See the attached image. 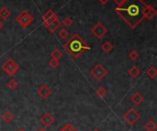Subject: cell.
Wrapping results in <instances>:
<instances>
[{
    "mask_svg": "<svg viewBox=\"0 0 157 131\" xmlns=\"http://www.w3.org/2000/svg\"><path fill=\"white\" fill-rule=\"evenodd\" d=\"M146 4L143 0H123L115 8V12L131 28H137L144 19V10Z\"/></svg>",
    "mask_w": 157,
    "mask_h": 131,
    "instance_id": "cell-1",
    "label": "cell"
},
{
    "mask_svg": "<svg viewBox=\"0 0 157 131\" xmlns=\"http://www.w3.org/2000/svg\"><path fill=\"white\" fill-rule=\"evenodd\" d=\"M63 48L75 59H78L84 51L91 50L89 44L84 39H82V37L77 33H75L63 44Z\"/></svg>",
    "mask_w": 157,
    "mask_h": 131,
    "instance_id": "cell-2",
    "label": "cell"
},
{
    "mask_svg": "<svg viewBox=\"0 0 157 131\" xmlns=\"http://www.w3.org/2000/svg\"><path fill=\"white\" fill-rule=\"evenodd\" d=\"M141 114L137 110H135V108L132 107L129 108L123 115V119L130 126H134L141 119Z\"/></svg>",
    "mask_w": 157,
    "mask_h": 131,
    "instance_id": "cell-3",
    "label": "cell"
},
{
    "mask_svg": "<svg viewBox=\"0 0 157 131\" xmlns=\"http://www.w3.org/2000/svg\"><path fill=\"white\" fill-rule=\"evenodd\" d=\"M2 70L8 75L14 76L19 70V65L11 58H7L2 65Z\"/></svg>",
    "mask_w": 157,
    "mask_h": 131,
    "instance_id": "cell-4",
    "label": "cell"
},
{
    "mask_svg": "<svg viewBox=\"0 0 157 131\" xmlns=\"http://www.w3.org/2000/svg\"><path fill=\"white\" fill-rule=\"evenodd\" d=\"M16 20H17V22H18V24H19L22 28H28V27L33 22L34 17H33L32 15H30L28 11L22 10V11L16 17Z\"/></svg>",
    "mask_w": 157,
    "mask_h": 131,
    "instance_id": "cell-5",
    "label": "cell"
},
{
    "mask_svg": "<svg viewBox=\"0 0 157 131\" xmlns=\"http://www.w3.org/2000/svg\"><path fill=\"white\" fill-rule=\"evenodd\" d=\"M89 73L96 81H102L107 76L108 71L106 70V68H104L103 65L97 64L90 70Z\"/></svg>",
    "mask_w": 157,
    "mask_h": 131,
    "instance_id": "cell-6",
    "label": "cell"
},
{
    "mask_svg": "<svg viewBox=\"0 0 157 131\" xmlns=\"http://www.w3.org/2000/svg\"><path fill=\"white\" fill-rule=\"evenodd\" d=\"M92 34L98 39H101L107 33H108V28L101 23L98 22L91 29Z\"/></svg>",
    "mask_w": 157,
    "mask_h": 131,
    "instance_id": "cell-7",
    "label": "cell"
},
{
    "mask_svg": "<svg viewBox=\"0 0 157 131\" xmlns=\"http://www.w3.org/2000/svg\"><path fill=\"white\" fill-rule=\"evenodd\" d=\"M40 123H41L44 127H51V126L54 123L55 118H54V117H53L50 112H46V113H44V114L40 117Z\"/></svg>",
    "mask_w": 157,
    "mask_h": 131,
    "instance_id": "cell-8",
    "label": "cell"
},
{
    "mask_svg": "<svg viewBox=\"0 0 157 131\" xmlns=\"http://www.w3.org/2000/svg\"><path fill=\"white\" fill-rule=\"evenodd\" d=\"M51 94H52V90L47 84L40 85L37 90V95L42 99H47L51 95Z\"/></svg>",
    "mask_w": 157,
    "mask_h": 131,
    "instance_id": "cell-9",
    "label": "cell"
},
{
    "mask_svg": "<svg viewBox=\"0 0 157 131\" xmlns=\"http://www.w3.org/2000/svg\"><path fill=\"white\" fill-rule=\"evenodd\" d=\"M58 19V17L57 15L52 11V10H48L43 16H42V21H43V25L44 27L48 24H50L51 22L54 21Z\"/></svg>",
    "mask_w": 157,
    "mask_h": 131,
    "instance_id": "cell-10",
    "label": "cell"
},
{
    "mask_svg": "<svg viewBox=\"0 0 157 131\" xmlns=\"http://www.w3.org/2000/svg\"><path fill=\"white\" fill-rule=\"evenodd\" d=\"M155 16H156V10L155 9V7L152 6L146 5L145 8L144 10V17L148 19V20H151Z\"/></svg>",
    "mask_w": 157,
    "mask_h": 131,
    "instance_id": "cell-11",
    "label": "cell"
},
{
    "mask_svg": "<svg viewBox=\"0 0 157 131\" xmlns=\"http://www.w3.org/2000/svg\"><path fill=\"white\" fill-rule=\"evenodd\" d=\"M130 99H131V102L133 105H135L136 107H140L144 101V98L143 95L141 93H139V92H136L133 95H132Z\"/></svg>",
    "mask_w": 157,
    "mask_h": 131,
    "instance_id": "cell-12",
    "label": "cell"
},
{
    "mask_svg": "<svg viewBox=\"0 0 157 131\" xmlns=\"http://www.w3.org/2000/svg\"><path fill=\"white\" fill-rule=\"evenodd\" d=\"M61 25H62V22L59 20V19H56V20H54V21H52V22H51L50 24H48V25H46L45 26V28L48 29V31L49 32H51V33H54L60 27H61Z\"/></svg>",
    "mask_w": 157,
    "mask_h": 131,
    "instance_id": "cell-13",
    "label": "cell"
},
{
    "mask_svg": "<svg viewBox=\"0 0 157 131\" xmlns=\"http://www.w3.org/2000/svg\"><path fill=\"white\" fill-rule=\"evenodd\" d=\"M1 118H2V120H3L4 122H6V123H10V122L13 121L14 116H13V114H12L10 111L6 110V111H5V112L2 114Z\"/></svg>",
    "mask_w": 157,
    "mask_h": 131,
    "instance_id": "cell-14",
    "label": "cell"
},
{
    "mask_svg": "<svg viewBox=\"0 0 157 131\" xmlns=\"http://www.w3.org/2000/svg\"><path fill=\"white\" fill-rule=\"evenodd\" d=\"M11 15V11L6 6H2L0 8V18L3 20L7 19Z\"/></svg>",
    "mask_w": 157,
    "mask_h": 131,
    "instance_id": "cell-15",
    "label": "cell"
},
{
    "mask_svg": "<svg viewBox=\"0 0 157 131\" xmlns=\"http://www.w3.org/2000/svg\"><path fill=\"white\" fill-rule=\"evenodd\" d=\"M113 49H114V46L109 41H105L101 44V50L106 53H109L110 51H113Z\"/></svg>",
    "mask_w": 157,
    "mask_h": 131,
    "instance_id": "cell-16",
    "label": "cell"
},
{
    "mask_svg": "<svg viewBox=\"0 0 157 131\" xmlns=\"http://www.w3.org/2000/svg\"><path fill=\"white\" fill-rule=\"evenodd\" d=\"M128 73H129V75H130L131 77H132V78H137V77L140 76L141 71H140V69H139L138 67L132 66V67L128 71Z\"/></svg>",
    "mask_w": 157,
    "mask_h": 131,
    "instance_id": "cell-17",
    "label": "cell"
},
{
    "mask_svg": "<svg viewBox=\"0 0 157 131\" xmlns=\"http://www.w3.org/2000/svg\"><path fill=\"white\" fill-rule=\"evenodd\" d=\"M144 128H145L146 131H156L157 125L153 119H150V120L147 121V123L145 124Z\"/></svg>",
    "mask_w": 157,
    "mask_h": 131,
    "instance_id": "cell-18",
    "label": "cell"
},
{
    "mask_svg": "<svg viewBox=\"0 0 157 131\" xmlns=\"http://www.w3.org/2000/svg\"><path fill=\"white\" fill-rule=\"evenodd\" d=\"M146 74L150 79H155L157 76V70L155 66H151L147 69Z\"/></svg>",
    "mask_w": 157,
    "mask_h": 131,
    "instance_id": "cell-19",
    "label": "cell"
},
{
    "mask_svg": "<svg viewBox=\"0 0 157 131\" xmlns=\"http://www.w3.org/2000/svg\"><path fill=\"white\" fill-rule=\"evenodd\" d=\"M95 93H96V95L98 96V97H99V98H103V97H105L106 95H107V94H108V91H107V89L106 88H104V87H98V89H96V91H95Z\"/></svg>",
    "mask_w": 157,
    "mask_h": 131,
    "instance_id": "cell-20",
    "label": "cell"
},
{
    "mask_svg": "<svg viewBox=\"0 0 157 131\" xmlns=\"http://www.w3.org/2000/svg\"><path fill=\"white\" fill-rule=\"evenodd\" d=\"M51 57L52 59H55V60H60L63 57V53L59 49H54L52 52H51Z\"/></svg>",
    "mask_w": 157,
    "mask_h": 131,
    "instance_id": "cell-21",
    "label": "cell"
},
{
    "mask_svg": "<svg viewBox=\"0 0 157 131\" xmlns=\"http://www.w3.org/2000/svg\"><path fill=\"white\" fill-rule=\"evenodd\" d=\"M129 58L132 61H137L140 58V53L136 51V50H132L129 52Z\"/></svg>",
    "mask_w": 157,
    "mask_h": 131,
    "instance_id": "cell-22",
    "label": "cell"
},
{
    "mask_svg": "<svg viewBox=\"0 0 157 131\" xmlns=\"http://www.w3.org/2000/svg\"><path fill=\"white\" fill-rule=\"evenodd\" d=\"M6 85H7V87H8L10 90H15V89H17V88L18 84H17V80H15V79H11V80H9V81L7 82Z\"/></svg>",
    "mask_w": 157,
    "mask_h": 131,
    "instance_id": "cell-23",
    "label": "cell"
},
{
    "mask_svg": "<svg viewBox=\"0 0 157 131\" xmlns=\"http://www.w3.org/2000/svg\"><path fill=\"white\" fill-rule=\"evenodd\" d=\"M49 66L52 68V69H57L59 66H60V62L58 60H55V59H51L49 61Z\"/></svg>",
    "mask_w": 157,
    "mask_h": 131,
    "instance_id": "cell-24",
    "label": "cell"
},
{
    "mask_svg": "<svg viewBox=\"0 0 157 131\" xmlns=\"http://www.w3.org/2000/svg\"><path fill=\"white\" fill-rule=\"evenodd\" d=\"M59 131H77V129L72 124L68 123V124H65L62 129H60Z\"/></svg>",
    "mask_w": 157,
    "mask_h": 131,
    "instance_id": "cell-25",
    "label": "cell"
},
{
    "mask_svg": "<svg viewBox=\"0 0 157 131\" xmlns=\"http://www.w3.org/2000/svg\"><path fill=\"white\" fill-rule=\"evenodd\" d=\"M58 36H59V38H60V39H67V38H68L69 33H68V31H67L65 28H62V29H60V31H59V33H58Z\"/></svg>",
    "mask_w": 157,
    "mask_h": 131,
    "instance_id": "cell-26",
    "label": "cell"
},
{
    "mask_svg": "<svg viewBox=\"0 0 157 131\" xmlns=\"http://www.w3.org/2000/svg\"><path fill=\"white\" fill-rule=\"evenodd\" d=\"M63 24L65 27L69 28V27H71V26L74 24V20H73L71 17H64V18L63 19Z\"/></svg>",
    "mask_w": 157,
    "mask_h": 131,
    "instance_id": "cell-27",
    "label": "cell"
},
{
    "mask_svg": "<svg viewBox=\"0 0 157 131\" xmlns=\"http://www.w3.org/2000/svg\"><path fill=\"white\" fill-rule=\"evenodd\" d=\"M113 2H114L115 4H117L118 6H119V5H121V3L123 2V0H113Z\"/></svg>",
    "mask_w": 157,
    "mask_h": 131,
    "instance_id": "cell-28",
    "label": "cell"
},
{
    "mask_svg": "<svg viewBox=\"0 0 157 131\" xmlns=\"http://www.w3.org/2000/svg\"><path fill=\"white\" fill-rule=\"evenodd\" d=\"M101 4H106V3H108L109 2V0H98Z\"/></svg>",
    "mask_w": 157,
    "mask_h": 131,
    "instance_id": "cell-29",
    "label": "cell"
},
{
    "mask_svg": "<svg viewBox=\"0 0 157 131\" xmlns=\"http://www.w3.org/2000/svg\"><path fill=\"white\" fill-rule=\"evenodd\" d=\"M3 27H4V23H3V21H2V20H0V29H2V28H3Z\"/></svg>",
    "mask_w": 157,
    "mask_h": 131,
    "instance_id": "cell-30",
    "label": "cell"
},
{
    "mask_svg": "<svg viewBox=\"0 0 157 131\" xmlns=\"http://www.w3.org/2000/svg\"><path fill=\"white\" fill-rule=\"evenodd\" d=\"M37 131H47V130H46L45 129H42V128H41V129H39Z\"/></svg>",
    "mask_w": 157,
    "mask_h": 131,
    "instance_id": "cell-31",
    "label": "cell"
},
{
    "mask_svg": "<svg viewBox=\"0 0 157 131\" xmlns=\"http://www.w3.org/2000/svg\"><path fill=\"white\" fill-rule=\"evenodd\" d=\"M94 131H100V130H98V129H95Z\"/></svg>",
    "mask_w": 157,
    "mask_h": 131,
    "instance_id": "cell-32",
    "label": "cell"
},
{
    "mask_svg": "<svg viewBox=\"0 0 157 131\" xmlns=\"http://www.w3.org/2000/svg\"><path fill=\"white\" fill-rule=\"evenodd\" d=\"M18 131H25V130H23V129H20V130H18Z\"/></svg>",
    "mask_w": 157,
    "mask_h": 131,
    "instance_id": "cell-33",
    "label": "cell"
}]
</instances>
